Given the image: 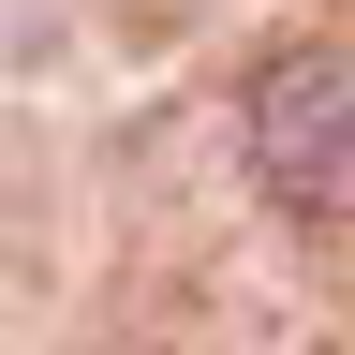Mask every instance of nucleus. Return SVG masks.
Here are the masks:
<instances>
[{"label":"nucleus","mask_w":355,"mask_h":355,"mask_svg":"<svg viewBox=\"0 0 355 355\" xmlns=\"http://www.w3.org/2000/svg\"><path fill=\"white\" fill-rule=\"evenodd\" d=\"M252 178L296 222H355V44H282L252 74Z\"/></svg>","instance_id":"obj_1"}]
</instances>
